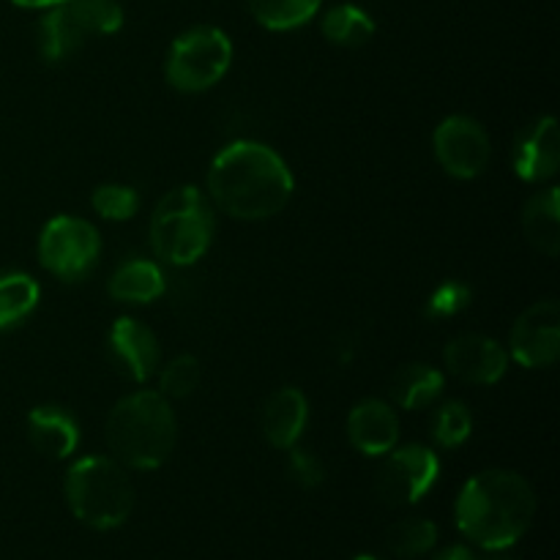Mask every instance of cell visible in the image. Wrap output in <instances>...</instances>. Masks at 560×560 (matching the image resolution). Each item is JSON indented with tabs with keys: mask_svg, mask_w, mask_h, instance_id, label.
Returning <instances> with one entry per match:
<instances>
[{
	"mask_svg": "<svg viewBox=\"0 0 560 560\" xmlns=\"http://www.w3.org/2000/svg\"><path fill=\"white\" fill-rule=\"evenodd\" d=\"M295 191L288 162L266 142L235 140L208 167V200L241 222H262L288 208Z\"/></svg>",
	"mask_w": 560,
	"mask_h": 560,
	"instance_id": "6da1fadb",
	"label": "cell"
},
{
	"mask_svg": "<svg viewBox=\"0 0 560 560\" xmlns=\"http://www.w3.org/2000/svg\"><path fill=\"white\" fill-rule=\"evenodd\" d=\"M536 517V492L517 470L490 468L465 481L454 503V523L487 552L517 545Z\"/></svg>",
	"mask_w": 560,
	"mask_h": 560,
	"instance_id": "7a4b0ae2",
	"label": "cell"
},
{
	"mask_svg": "<svg viewBox=\"0 0 560 560\" xmlns=\"http://www.w3.org/2000/svg\"><path fill=\"white\" fill-rule=\"evenodd\" d=\"M104 438L113 459L131 470H156L173 454L178 421L164 394L142 392L118 399L107 413Z\"/></svg>",
	"mask_w": 560,
	"mask_h": 560,
	"instance_id": "3957f363",
	"label": "cell"
},
{
	"mask_svg": "<svg viewBox=\"0 0 560 560\" xmlns=\"http://www.w3.org/2000/svg\"><path fill=\"white\" fill-rule=\"evenodd\" d=\"M63 495L77 523L93 530H115L135 512V485L113 457L91 454L66 470Z\"/></svg>",
	"mask_w": 560,
	"mask_h": 560,
	"instance_id": "277c9868",
	"label": "cell"
},
{
	"mask_svg": "<svg viewBox=\"0 0 560 560\" xmlns=\"http://www.w3.org/2000/svg\"><path fill=\"white\" fill-rule=\"evenodd\" d=\"M213 202L197 186H175L153 208L151 246L170 266H195L213 244Z\"/></svg>",
	"mask_w": 560,
	"mask_h": 560,
	"instance_id": "5b68a950",
	"label": "cell"
},
{
	"mask_svg": "<svg viewBox=\"0 0 560 560\" xmlns=\"http://www.w3.org/2000/svg\"><path fill=\"white\" fill-rule=\"evenodd\" d=\"M124 25L118 0H63L38 22V52L49 63L71 58L93 36H113Z\"/></svg>",
	"mask_w": 560,
	"mask_h": 560,
	"instance_id": "8992f818",
	"label": "cell"
},
{
	"mask_svg": "<svg viewBox=\"0 0 560 560\" xmlns=\"http://www.w3.org/2000/svg\"><path fill=\"white\" fill-rule=\"evenodd\" d=\"M233 66V42L213 25H197L180 33L167 52L164 74L180 93H202L222 82Z\"/></svg>",
	"mask_w": 560,
	"mask_h": 560,
	"instance_id": "52a82bcc",
	"label": "cell"
},
{
	"mask_svg": "<svg viewBox=\"0 0 560 560\" xmlns=\"http://www.w3.org/2000/svg\"><path fill=\"white\" fill-rule=\"evenodd\" d=\"M102 255V235L88 219L55 217L38 235V260L63 282L85 279Z\"/></svg>",
	"mask_w": 560,
	"mask_h": 560,
	"instance_id": "ba28073f",
	"label": "cell"
},
{
	"mask_svg": "<svg viewBox=\"0 0 560 560\" xmlns=\"http://www.w3.org/2000/svg\"><path fill=\"white\" fill-rule=\"evenodd\" d=\"M441 479V459L424 443H405L383 454L375 492L388 506H413Z\"/></svg>",
	"mask_w": 560,
	"mask_h": 560,
	"instance_id": "9c48e42d",
	"label": "cell"
},
{
	"mask_svg": "<svg viewBox=\"0 0 560 560\" xmlns=\"http://www.w3.org/2000/svg\"><path fill=\"white\" fill-rule=\"evenodd\" d=\"M432 148L443 173L457 180H474L487 170L492 142L485 126L470 115H448L432 135Z\"/></svg>",
	"mask_w": 560,
	"mask_h": 560,
	"instance_id": "30bf717a",
	"label": "cell"
},
{
	"mask_svg": "<svg viewBox=\"0 0 560 560\" xmlns=\"http://www.w3.org/2000/svg\"><path fill=\"white\" fill-rule=\"evenodd\" d=\"M509 359L525 370H547L560 355V306L558 301H536L514 320L509 334Z\"/></svg>",
	"mask_w": 560,
	"mask_h": 560,
	"instance_id": "8fae6325",
	"label": "cell"
},
{
	"mask_svg": "<svg viewBox=\"0 0 560 560\" xmlns=\"http://www.w3.org/2000/svg\"><path fill=\"white\" fill-rule=\"evenodd\" d=\"M446 370L470 386H495L509 370V350L487 334H459L443 350Z\"/></svg>",
	"mask_w": 560,
	"mask_h": 560,
	"instance_id": "7c38bea8",
	"label": "cell"
},
{
	"mask_svg": "<svg viewBox=\"0 0 560 560\" xmlns=\"http://www.w3.org/2000/svg\"><path fill=\"white\" fill-rule=\"evenodd\" d=\"M109 353L131 383H148L162 366L159 339L137 317H118L109 328Z\"/></svg>",
	"mask_w": 560,
	"mask_h": 560,
	"instance_id": "4fadbf2b",
	"label": "cell"
},
{
	"mask_svg": "<svg viewBox=\"0 0 560 560\" xmlns=\"http://www.w3.org/2000/svg\"><path fill=\"white\" fill-rule=\"evenodd\" d=\"M560 167V131L552 115L534 120L514 142V173L525 184H545Z\"/></svg>",
	"mask_w": 560,
	"mask_h": 560,
	"instance_id": "5bb4252c",
	"label": "cell"
},
{
	"mask_svg": "<svg viewBox=\"0 0 560 560\" xmlns=\"http://www.w3.org/2000/svg\"><path fill=\"white\" fill-rule=\"evenodd\" d=\"M348 438L364 457H383L399 443V416L386 399H361L348 416Z\"/></svg>",
	"mask_w": 560,
	"mask_h": 560,
	"instance_id": "9a60e30c",
	"label": "cell"
},
{
	"mask_svg": "<svg viewBox=\"0 0 560 560\" xmlns=\"http://www.w3.org/2000/svg\"><path fill=\"white\" fill-rule=\"evenodd\" d=\"M306 421H310V402H306L304 392L293 386L277 388L266 399V405H262V435L279 452L299 446L301 435L306 430Z\"/></svg>",
	"mask_w": 560,
	"mask_h": 560,
	"instance_id": "2e32d148",
	"label": "cell"
},
{
	"mask_svg": "<svg viewBox=\"0 0 560 560\" xmlns=\"http://www.w3.org/2000/svg\"><path fill=\"white\" fill-rule=\"evenodd\" d=\"M27 441L47 459H69L80 446V424L58 405H38L27 413Z\"/></svg>",
	"mask_w": 560,
	"mask_h": 560,
	"instance_id": "e0dca14e",
	"label": "cell"
},
{
	"mask_svg": "<svg viewBox=\"0 0 560 560\" xmlns=\"http://www.w3.org/2000/svg\"><path fill=\"white\" fill-rule=\"evenodd\" d=\"M523 233L536 252L556 257L560 252V189H541L525 202Z\"/></svg>",
	"mask_w": 560,
	"mask_h": 560,
	"instance_id": "ac0fdd59",
	"label": "cell"
},
{
	"mask_svg": "<svg viewBox=\"0 0 560 560\" xmlns=\"http://www.w3.org/2000/svg\"><path fill=\"white\" fill-rule=\"evenodd\" d=\"M446 386V375L430 364L399 366L388 383V397L399 410H424L435 402Z\"/></svg>",
	"mask_w": 560,
	"mask_h": 560,
	"instance_id": "d6986e66",
	"label": "cell"
},
{
	"mask_svg": "<svg viewBox=\"0 0 560 560\" xmlns=\"http://www.w3.org/2000/svg\"><path fill=\"white\" fill-rule=\"evenodd\" d=\"M164 273L151 260H129L109 277L107 290L120 304H153L164 295Z\"/></svg>",
	"mask_w": 560,
	"mask_h": 560,
	"instance_id": "ffe728a7",
	"label": "cell"
},
{
	"mask_svg": "<svg viewBox=\"0 0 560 560\" xmlns=\"http://www.w3.org/2000/svg\"><path fill=\"white\" fill-rule=\"evenodd\" d=\"M320 31L326 42L337 44V47H364L375 36V20L359 5L342 3L326 11Z\"/></svg>",
	"mask_w": 560,
	"mask_h": 560,
	"instance_id": "44dd1931",
	"label": "cell"
},
{
	"mask_svg": "<svg viewBox=\"0 0 560 560\" xmlns=\"http://www.w3.org/2000/svg\"><path fill=\"white\" fill-rule=\"evenodd\" d=\"M42 288L31 273L11 271L0 277V331L16 326L36 312Z\"/></svg>",
	"mask_w": 560,
	"mask_h": 560,
	"instance_id": "7402d4cb",
	"label": "cell"
},
{
	"mask_svg": "<svg viewBox=\"0 0 560 560\" xmlns=\"http://www.w3.org/2000/svg\"><path fill=\"white\" fill-rule=\"evenodd\" d=\"M323 0H249L252 16L268 31H295L315 20Z\"/></svg>",
	"mask_w": 560,
	"mask_h": 560,
	"instance_id": "603a6c76",
	"label": "cell"
},
{
	"mask_svg": "<svg viewBox=\"0 0 560 560\" xmlns=\"http://www.w3.org/2000/svg\"><path fill=\"white\" fill-rule=\"evenodd\" d=\"M438 545V525L427 517L399 520L388 528L386 547L402 560L424 558L427 552L435 550Z\"/></svg>",
	"mask_w": 560,
	"mask_h": 560,
	"instance_id": "cb8c5ba5",
	"label": "cell"
},
{
	"mask_svg": "<svg viewBox=\"0 0 560 560\" xmlns=\"http://www.w3.org/2000/svg\"><path fill=\"white\" fill-rule=\"evenodd\" d=\"M432 441L441 448H459L474 432V416H470L468 405L459 399H448L432 416Z\"/></svg>",
	"mask_w": 560,
	"mask_h": 560,
	"instance_id": "d4e9b609",
	"label": "cell"
},
{
	"mask_svg": "<svg viewBox=\"0 0 560 560\" xmlns=\"http://www.w3.org/2000/svg\"><path fill=\"white\" fill-rule=\"evenodd\" d=\"M91 206L107 222H129L140 211V195H137L135 186L102 184L93 189Z\"/></svg>",
	"mask_w": 560,
	"mask_h": 560,
	"instance_id": "484cf974",
	"label": "cell"
},
{
	"mask_svg": "<svg viewBox=\"0 0 560 560\" xmlns=\"http://www.w3.org/2000/svg\"><path fill=\"white\" fill-rule=\"evenodd\" d=\"M202 381L200 361L195 355H175L162 372H159V394L167 399H186L197 392Z\"/></svg>",
	"mask_w": 560,
	"mask_h": 560,
	"instance_id": "4316f807",
	"label": "cell"
},
{
	"mask_svg": "<svg viewBox=\"0 0 560 560\" xmlns=\"http://www.w3.org/2000/svg\"><path fill=\"white\" fill-rule=\"evenodd\" d=\"M474 301V290L465 282H457V279H448V282L438 284L435 290L427 299V317L432 320H446V317H457L459 312H465Z\"/></svg>",
	"mask_w": 560,
	"mask_h": 560,
	"instance_id": "83f0119b",
	"label": "cell"
},
{
	"mask_svg": "<svg viewBox=\"0 0 560 560\" xmlns=\"http://www.w3.org/2000/svg\"><path fill=\"white\" fill-rule=\"evenodd\" d=\"M288 476L301 487V490H315L326 479V468L320 459L306 448H288Z\"/></svg>",
	"mask_w": 560,
	"mask_h": 560,
	"instance_id": "f1b7e54d",
	"label": "cell"
},
{
	"mask_svg": "<svg viewBox=\"0 0 560 560\" xmlns=\"http://www.w3.org/2000/svg\"><path fill=\"white\" fill-rule=\"evenodd\" d=\"M432 560H481V558L476 556V552L470 550V547H465V545H452V547H446V550L438 552V556L432 558Z\"/></svg>",
	"mask_w": 560,
	"mask_h": 560,
	"instance_id": "f546056e",
	"label": "cell"
},
{
	"mask_svg": "<svg viewBox=\"0 0 560 560\" xmlns=\"http://www.w3.org/2000/svg\"><path fill=\"white\" fill-rule=\"evenodd\" d=\"M11 3L22 5V9H52V5L63 3V0H11Z\"/></svg>",
	"mask_w": 560,
	"mask_h": 560,
	"instance_id": "4dcf8cb0",
	"label": "cell"
},
{
	"mask_svg": "<svg viewBox=\"0 0 560 560\" xmlns=\"http://www.w3.org/2000/svg\"><path fill=\"white\" fill-rule=\"evenodd\" d=\"M481 560H520V558L506 556V550H501V552H492V556H487V558H481Z\"/></svg>",
	"mask_w": 560,
	"mask_h": 560,
	"instance_id": "1f68e13d",
	"label": "cell"
},
{
	"mask_svg": "<svg viewBox=\"0 0 560 560\" xmlns=\"http://www.w3.org/2000/svg\"><path fill=\"white\" fill-rule=\"evenodd\" d=\"M353 560H381V558H375V556H359V558H353Z\"/></svg>",
	"mask_w": 560,
	"mask_h": 560,
	"instance_id": "d6a6232c",
	"label": "cell"
}]
</instances>
